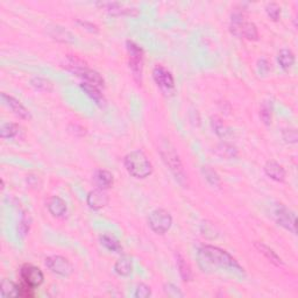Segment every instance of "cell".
<instances>
[{"mask_svg": "<svg viewBox=\"0 0 298 298\" xmlns=\"http://www.w3.org/2000/svg\"><path fill=\"white\" fill-rule=\"evenodd\" d=\"M20 127L19 125L13 123H5L0 127V136L3 139H13L19 134Z\"/></svg>", "mask_w": 298, "mask_h": 298, "instance_id": "7402d4cb", "label": "cell"}, {"mask_svg": "<svg viewBox=\"0 0 298 298\" xmlns=\"http://www.w3.org/2000/svg\"><path fill=\"white\" fill-rule=\"evenodd\" d=\"M265 174L268 176L269 178H272L275 182H284L285 179V170L284 168L281 166L280 163L276 162L274 160L267 161L265 167H264Z\"/></svg>", "mask_w": 298, "mask_h": 298, "instance_id": "4fadbf2b", "label": "cell"}, {"mask_svg": "<svg viewBox=\"0 0 298 298\" xmlns=\"http://www.w3.org/2000/svg\"><path fill=\"white\" fill-rule=\"evenodd\" d=\"M255 248L262 254V255H264L267 258V260L272 262V264L276 265V266L283 265V262H282V258L278 256L277 254L274 252L272 248H270V247L265 245L264 242H255Z\"/></svg>", "mask_w": 298, "mask_h": 298, "instance_id": "d6986e66", "label": "cell"}, {"mask_svg": "<svg viewBox=\"0 0 298 298\" xmlns=\"http://www.w3.org/2000/svg\"><path fill=\"white\" fill-rule=\"evenodd\" d=\"M30 83H32L34 88H36L38 90H42V91H50L53 88L52 83H50L47 78L39 77V76L33 77L32 81H30Z\"/></svg>", "mask_w": 298, "mask_h": 298, "instance_id": "d4e9b609", "label": "cell"}, {"mask_svg": "<svg viewBox=\"0 0 298 298\" xmlns=\"http://www.w3.org/2000/svg\"><path fill=\"white\" fill-rule=\"evenodd\" d=\"M153 78L159 88L164 92H170L175 88V81L171 72L162 65H156L153 69Z\"/></svg>", "mask_w": 298, "mask_h": 298, "instance_id": "9c48e42d", "label": "cell"}, {"mask_svg": "<svg viewBox=\"0 0 298 298\" xmlns=\"http://www.w3.org/2000/svg\"><path fill=\"white\" fill-rule=\"evenodd\" d=\"M198 258L201 265L204 266V269H213V268H229L237 270V272H244L241 266L238 264L234 258L218 247L213 246H203L198 252Z\"/></svg>", "mask_w": 298, "mask_h": 298, "instance_id": "6da1fadb", "label": "cell"}, {"mask_svg": "<svg viewBox=\"0 0 298 298\" xmlns=\"http://www.w3.org/2000/svg\"><path fill=\"white\" fill-rule=\"evenodd\" d=\"M109 202V197L104 189L97 188L95 190H91L86 196V203L90 209L100 210L105 207Z\"/></svg>", "mask_w": 298, "mask_h": 298, "instance_id": "8fae6325", "label": "cell"}, {"mask_svg": "<svg viewBox=\"0 0 298 298\" xmlns=\"http://www.w3.org/2000/svg\"><path fill=\"white\" fill-rule=\"evenodd\" d=\"M47 207H48L50 214L56 218H63L66 212H68L66 203L61 197H58V196L50 197L48 203H47Z\"/></svg>", "mask_w": 298, "mask_h": 298, "instance_id": "9a60e30c", "label": "cell"}, {"mask_svg": "<svg viewBox=\"0 0 298 298\" xmlns=\"http://www.w3.org/2000/svg\"><path fill=\"white\" fill-rule=\"evenodd\" d=\"M3 297H19V285L10 280H3L0 285Z\"/></svg>", "mask_w": 298, "mask_h": 298, "instance_id": "603a6c76", "label": "cell"}, {"mask_svg": "<svg viewBox=\"0 0 298 298\" xmlns=\"http://www.w3.org/2000/svg\"><path fill=\"white\" fill-rule=\"evenodd\" d=\"M212 126H213V129L215 131V133H217L219 136H225L227 133H229V129L226 128V126L224 125V123L220 119H219V118H213Z\"/></svg>", "mask_w": 298, "mask_h": 298, "instance_id": "f1b7e54d", "label": "cell"}, {"mask_svg": "<svg viewBox=\"0 0 298 298\" xmlns=\"http://www.w3.org/2000/svg\"><path fill=\"white\" fill-rule=\"evenodd\" d=\"M266 12L268 14V17L274 21H277L280 19L281 15V7L277 5L276 3H270L266 6Z\"/></svg>", "mask_w": 298, "mask_h": 298, "instance_id": "83f0119b", "label": "cell"}, {"mask_svg": "<svg viewBox=\"0 0 298 298\" xmlns=\"http://www.w3.org/2000/svg\"><path fill=\"white\" fill-rule=\"evenodd\" d=\"M160 154L162 156V159L166 163V166L169 168V170L172 172V175L175 176V178L177 181L183 184L187 181V174L184 171L182 161L179 159L177 153H176L175 148L169 141L164 140L160 144Z\"/></svg>", "mask_w": 298, "mask_h": 298, "instance_id": "3957f363", "label": "cell"}, {"mask_svg": "<svg viewBox=\"0 0 298 298\" xmlns=\"http://www.w3.org/2000/svg\"><path fill=\"white\" fill-rule=\"evenodd\" d=\"M231 30L237 36H244L248 40H257L258 32L255 23L245 21L244 15L240 13L234 14L231 21Z\"/></svg>", "mask_w": 298, "mask_h": 298, "instance_id": "277c9868", "label": "cell"}, {"mask_svg": "<svg viewBox=\"0 0 298 298\" xmlns=\"http://www.w3.org/2000/svg\"><path fill=\"white\" fill-rule=\"evenodd\" d=\"M93 182H95L97 188L106 190L113 185V175L107 170L99 169L93 175Z\"/></svg>", "mask_w": 298, "mask_h": 298, "instance_id": "e0dca14e", "label": "cell"}, {"mask_svg": "<svg viewBox=\"0 0 298 298\" xmlns=\"http://www.w3.org/2000/svg\"><path fill=\"white\" fill-rule=\"evenodd\" d=\"M277 61L282 69L289 70L295 63V54L290 49H282L277 55Z\"/></svg>", "mask_w": 298, "mask_h": 298, "instance_id": "44dd1931", "label": "cell"}, {"mask_svg": "<svg viewBox=\"0 0 298 298\" xmlns=\"http://www.w3.org/2000/svg\"><path fill=\"white\" fill-rule=\"evenodd\" d=\"M46 266L50 272L62 277H69L73 273V266L68 258L60 255H53L46 258Z\"/></svg>", "mask_w": 298, "mask_h": 298, "instance_id": "52a82bcc", "label": "cell"}, {"mask_svg": "<svg viewBox=\"0 0 298 298\" xmlns=\"http://www.w3.org/2000/svg\"><path fill=\"white\" fill-rule=\"evenodd\" d=\"M177 267H178V270H179V274H181V276L183 278V281L185 282H189L192 280V272H191V268L188 262L185 261V258H184L181 254H177Z\"/></svg>", "mask_w": 298, "mask_h": 298, "instance_id": "cb8c5ba5", "label": "cell"}, {"mask_svg": "<svg viewBox=\"0 0 298 298\" xmlns=\"http://www.w3.org/2000/svg\"><path fill=\"white\" fill-rule=\"evenodd\" d=\"M100 244L103 245L105 248L115 253H121L123 252V246L120 245V242L115 235L109 233H104L100 235Z\"/></svg>", "mask_w": 298, "mask_h": 298, "instance_id": "ac0fdd59", "label": "cell"}, {"mask_svg": "<svg viewBox=\"0 0 298 298\" xmlns=\"http://www.w3.org/2000/svg\"><path fill=\"white\" fill-rule=\"evenodd\" d=\"M166 292L168 296H171V297H177V296H183L182 292H179L178 288H176L175 285L172 284H168L166 285Z\"/></svg>", "mask_w": 298, "mask_h": 298, "instance_id": "1f68e13d", "label": "cell"}, {"mask_svg": "<svg viewBox=\"0 0 298 298\" xmlns=\"http://www.w3.org/2000/svg\"><path fill=\"white\" fill-rule=\"evenodd\" d=\"M2 99L4 103H5L6 106H9L14 115H17L19 118H21V119H30V113L28 109L23 106L18 99H15L14 97L6 95V93H2Z\"/></svg>", "mask_w": 298, "mask_h": 298, "instance_id": "7c38bea8", "label": "cell"}, {"mask_svg": "<svg viewBox=\"0 0 298 298\" xmlns=\"http://www.w3.org/2000/svg\"><path fill=\"white\" fill-rule=\"evenodd\" d=\"M98 6L103 7L109 13L115 15H138L139 11L138 9H133V7H125L123 4L120 3H98Z\"/></svg>", "mask_w": 298, "mask_h": 298, "instance_id": "5bb4252c", "label": "cell"}, {"mask_svg": "<svg viewBox=\"0 0 298 298\" xmlns=\"http://www.w3.org/2000/svg\"><path fill=\"white\" fill-rule=\"evenodd\" d=\"M35 296L34 288L30 287L29 284H27L23 282L21 285H19V297L23 298H32Z\"/></svg>", "mask_w": 298, "mask_h": 298, "instance_id": "f546056e", "label": "cell"}, {"mask_svg": "<svg viewBox=\"0 0 298 298\" xmlns=\"http://www.w3.org/2000/svg\"><path fill=\"white\" fill-rule=\"evenodd\" d=\"M151 288L146 284H140L135 291V297L138 298H147L151 296Z\"/></svg>", "mask_w": 298, "mask_h": 298, "instance_id": "4dcf8cb0", "label": "cell"}, {"mask_svg": "<svg viewBox=\"0 0 298 298\" xmlns=\"http://www.w3.org/2000/svg\"><path fill=\"white\" fill-rule=\"evenodd\" d=\"M20 276L22 282L33 288L39 287L43 282V273L41 269L33 265H23L20 269Z\"/></svg>", "mask_w": 298, "mask_h": 298, "instance_id": "30bf717a", "label": "cell"}, {"mask_svg": "<svg viewBox=\"0 0 298 298\" xmlns=\"http://www.w3.org/2000/svg\"><path fill=\"white\" fill-rule=\"evenodd\" d=\"M127 53H128V62L129 68H131L133 76L138 82L141 83L143 70V50L135 42L128 40L126 42Z\"/></svg>", "mask_w": 298, "mask_h": 298, "instance_id": "5b68a950", "label": "cell"}, {"mask_svg": "<svg viewBox=\"0 0 298 298\" xmlns=\"http://www.w3.org/2000/svg\"><path fill=\"white\" fill-rule=\"evenodd\" d=\"M203 172H204V176H205V178L207 179V182L210 184H212V185H220V177H219V175L215 172L212 168L210 167H204L203 168Z\"/></svg>", "mask_w": 298, "mask_h": 298, "instance_id": "484cf974", "label": "cell"}, {"mask_svg": "<svg viewBox=\"0 0 298 298\" xmlns=\"http://www.w3.org/2000/svg\"><path fill=\"white\" fill-rule=\"evenodd\" d=\"M124 164L128 174L139 179L147 178L153 172V166L151 161L147 158V155L142 151H140V149L128 153L124 158Z\"/></svg>", "mask_w": 298, "mask_h": 298, "instance_id": "7a4b0ae2", "label": "cell"}, {"mask_svg": "<svg viewBox=\"0 0 298 298\" xmlns=\"http://www.w3.org/2000/svg\"><path fill=\"white\" fill-rule=\"evenodd\" d=\"M260 116H261V119L264 120V123L266 125H269L272 123V113H273V107H272V104H269V101H265L264 104H262V107H261V111H260Z\"/></svg>", "mask_w": 298, "mask_h": 298, "instance_id": "4316f807", "label": "cell"}, {"mask_svg": "<svg viewBox=\"0 0 298 298\" xmlns=\"http://www.w3.org/2000/svg\"><path fill=\"white\" fill-rule=\"evenodd\" d=\"M284 132L288 133V136H283L284 140L289 141V142L295 143L297 141V133H296L295 129H291V132H290V129H285Z\"/></svg>", "mask_w": 298, "mask_h": 298, "instance_id": "d6a6232c", "label": "cell"}, {"mask_svg": "<svg viewBox=\"0 0 298 298\" xmlns=\"http://www.w3.org/2000/svg\"><path fill=\"white\" fill-rule=\"evenodd\" d=\"M148 225L156 234H164L170 230L172 218L168 211L156 209L148 215Z\"/></svg>", "mask_w": 298, "mask_h": 298, "instance_id": "8992f818", "label": "cell"}, {"mask_svg": "<svg viewBox=\"0 0 298 298\" xmlns=\"http://www.w3.org/2000/svg\"><path fill=\"white\" fill-rule=\"evenodd\" d=\"M274 217H275L278 225L284 227L290 232L296 233V215L291 210L280 204L274 211Z\"/></svg>", "mask_w": 298, "mask_h": 298, "instance_id": "ba28073f", "label": "cell"}, {"mask_svg": "<svg viewBox=\"0 0 298 298\" xmlns=\"http://www.w3.org/2000/svg\"><path fill=\"white\" fill-rule=\"evenodd\" d=\"M81 88L86 93V95L91 98L92 100H95V103L97 105H99V106H104L105 103H106V100H105L103 93L100 92V90H99V88H98V86L93 85L91 83H88V82H83V83L81 84Z\"/></svg>", "mask_w": 298, "mask_h": 298, "instance_id": "2e32d148", "label": "cell"}, {"mask_svg": "<svg viewBox=\"0 0 298 298\" xmlns=\"http://www.w3.org/2000/svg\"><path fill=\"white\" fill-rule=\"evenodd\" d=\"M115 272L120 276H129L133 272L132 260L127 256L120 257L115 265Z\"/></svg>", "mask_w": 298, "mask_h": 298, "instance_id": "ffe728a7", "label": "cell"}]
</instances>
